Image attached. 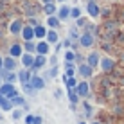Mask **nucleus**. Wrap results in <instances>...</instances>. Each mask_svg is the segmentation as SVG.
<instances>
[{
  "label": "nucleus",
  "mask_w": 124,
  "mask_h": 124,
  "mask_svg": "<svg viewBox=\"0 0 124 124\" xmlns=\"http://www.w3.org/2000/svg\"><path fill=\"white\" fill-rule=\"evenodd\" d=\"M86 63H88L90 67H93V68H95L97 65H101V58H99V54H97V52H90V54L86 56Z\"/></svg>",
  "instance_id": "obj_16"
},
{
  "label": "nucleus",
  "mask_w": 124,
  "mask_h": 124,
  "mask_svg": "<svg viewBox=\"0 0 124 124\" xmlns=\"http://www.w3.org/2000/svg\"><path fill=\"white\" fill-rule=\"evenodd\" d=\"M11 101H13L15 106H25V97L23 95H18V93H16L15 97H11Z\"/></svg>",
  "instance_id": "obj_26"
},
{
  "label": "nucleus",
  "mask_w": 124,
  "mask_h": 124,
  "mask_svg": "<svg viewBox=\"0 0 124 124\" xmlns=\"http://www.w3.org/2000/svg\"><path fill=\"white\" fill-rule=\"evenodd\" d=\"M23 50H25V52H36V43H32V40L31 41H25V43H23Z\"/></svg>",
  "instance_id": "obj_28"
},
{
  "label": "nucleus",
  "mask_w": 124,
  "mask_h": 124,
  "mask_svg": "<svg viewBox=\"0 0 124 124\" xmlns=\"http://www.w3.org/2000/svg\"><path fill=\"white\" fill-rule=\"evenodd\" d=\"M70 13H72V7H68V6H61L58 9V18L61 20H67V18H70Z\"/></svg>",
  "instance_id": "obj_15"
},
{
  "label": "nucleus",
  "mask_w": 124,
  "mask_h": 124,
  "mask_svg": "<svg viewBox=\"0 0 124 124\" xmlns=\"http://www.w3.org/2000/svg\"><path fill=\"white\" fill-rule=\"evenodd\" d=\"M79 43H81V47H92L93 45V34L92 32H83L81 34V38H79Z\"/></svg>",
  "instance_id": "obj_8"
},
{
  "label": "nucleus",
  "mask_w": 124,
  "mask_h": 124,
  "mask_svg": "<svg viewBox=\"0 0 124 124\" xmlns=\"http://www.w3.org/2000/svg\"><path fill=\"white\" fill-rule=\"evenodd\" d=\"M59 23H61V20L58 18V16H47V27H50V29H58L59 27Z\"/></svg>",
  "instance_id": "obj_19"
},
{
  "label": "nucleus",
  "mask_w": 124,
  "mask_h": 124,
  "mask_svg": "<svg viewBox=\"0 0 124 124\" xmlns=\"http://www.w3.org/2000/svg\"><path fill=\"white\" fill-rule=\"evenodd\" d=\"M13 108H15V104H13V101L7 99V97H6V101L0 104V110H2V112H13Z\"/></svg>",
  "instance_id": "obj_24"
},
{
  "label": "nucleus",
  "mask_w": 124,
  "mask_h": 124,
  "mask_svg": "<svg viewBox=\"0 0 124 124\" xmlns=\"http://www.w3.org/2000/svg\"><path fill=\"white\" fill-rule=\"evenodd\" d=\"M63 83H65L67 90H74V88L78 86V79L76 78H65V76H63Z\"/></svg>",
  "instance_id": "obj_20"
},
{
  "label": "nucleus",
  "mask_w": 124,
  "mask_h": 124,
  "mask_svg": "<svg viewBox=\"0 0 124 124\" xmlns=\"http://www.w3.org/2000/svg\"><path fill=\"white\" fill-rule=\"evenodd\" d=\"M22 88H23V92L27 93V95H34V93L38 92L36 88H34L32 85H31V81H29V83H22Z\"/></svg>",
  "instance_id": "obj_25"
},
{
  "label": "nucleus",
  "mask_w": 124,
  "mask_h": 124,
  "mask_svg": "<svg viewBox=\"0 0 124 124\" xmlns=\"http://www.w3.org/2000/svg\"><path fill=\"white\" fill-rule=\"evenodd\" d=\"M16 67H18V63H16V58H13V56L4 58V68H6V70H15Z\"/></svg>",
  "instance_id": "obj_17"
},
{
  "label": "nucleus",
  "mask_w": 124,
  "mask_h": 124,
  "mask_svg": "<svg viewBox=\"0 0 124 124\" xmlns=\"http://www.w3.org/2000/svg\"><path fill=\"white\" fill-rule=\"evenodd\" d=\"M58 32H56V29H50L49 32H47V41H49L50 45H54V43H58Z\"/></svg>",
  "instance_id": "obj_22"
},
{
  "label": "nucleus",
  "mask_w": 124,
  "mask_h": 124,
  "mask_svg": "<svg viewBox=\"0 0 124 124\" xmlns=\"http://www.w3.org/2000/svg\"><path fill=\"white\" fill-rule=\"evenodd\" d=\"M34 117H36V115H32V113H27V115L23 117V122H25V124H32V122H34Z\"/></svg>",
  "instance_id": "obj_34"
},
{
  "label": "nucleus",
  "mask_w": 124,
  "mask_h": 124,
  "mask_svg": "<svg viewBox=\"0 0 124 124\" xmlns=\"http://www.w3.org/2000/svg\"><path fill=\"white\" fill-rule=\"evenodd\" d=\"M22 38H23L25 41H31V40H34V38H36L32 25H23V29H22Z\"/></svg>",
  "instance_id": "obj_7"
},
{
  "label": "nucleus",
  "mask_w": 124,
  "mask_h": 124,
  "mask_svg": "<svg viewBox=\"0 0 124 124\" xmlns=\"http://www.w3.org/2000/svg\"><path fill=\"white\" fill-rule=\"evenodd\" d=\"M47 29L43 27V25H36V27H34V34H36V38L38 40H43V38H47Z\"/></svg>",
  "instance_id": "obj_21"
},
{
  "label": "nucleus",
  "mask_w": 124,
  "mask_h": 124,
  "mask_svg": "<svg viewBox=\"0 0 124 124\" xmlns=\"http://www.w3.org/2000/svg\"><path fill=\"white\" fill-rule=\"evenodd\" d=\"M78 72H79V76H81V78L88 79V78H92V76H93V67H90L88 63H79Z\"/></svg>",
  "instance_id": "obj_3"
},
{
  "label": "nucleus",
  "mask_w": 124,
  "mask_h": 124,
  "mask_svg": "<svg viewBox=\"0 0 124 124\" xmlns=\"http://www.w3.org/2000/svg\"><path fill=\"white\" fill-rule=\"evenodd\" d=\"M41 122H43L41 115H36V117H34V122H32V124H41Z\"/></svg>",
  "instance_id": "obj_39"
},
{
  "label": "nucleus",
  "mask_w": 124,
  "mask_h": 124,
  "mask_svg": "<svg viewBox=\"0 0 124 124\" xmlns=\"http://www.w3.org/2000/svg\"><path fill=\"white\" fill-rule=\"evenodd\" d=\"M31 85H32L34 88H36V90H43V88H45V79L34 74L32 78H31Z\"/></svg>",
  "instance_id": "obj_14"
},
{
  "label": "nucleus",
  "mask_w": 124,
  "mask_h": 124,
  "mask_svg": "<svg viewBox=\"0 0 124 124\" xmlns=\"http://www.w3.org/2000/svg\"><path fill=\"white\" fill-rule=\"evenodd\" d=\"M86 11H88V16H90V18H97V16L101 15V7H99V4H97L95 0H92V2L86 4Z\"/></svg>",
  "instance_id": "obj_2"
},
{
  "label": "nucleus",
  "mask_w": 124,
  "mask_h": 124,
  "mask_svg": "<svg viewBox=\"0 0 124 124\" xmlns=\"http://www.w3.org/2000/svg\"><path fill=\"white\" fill-rule=\"evenodd\" d=\"M2 68H4V58L0 56V70H2Z\"/></svg>",
  "instance_id": "obj_42"
},
{
  "label": "nucleus",
  "mask_w": 124,
  "mask_h": 124,
  "mask_svg": "<svg viewBox=\"0 0 124 124\" xmlns=\"http://www.w3.org/2000/svg\"><path fill=\"white\" fill-rule=\"evenodd\" d=\"M76 23H78V27H86V25H88V20L81 16V18H78V20H76Z\"/></svg>",
  "instance_id": "obj_33"
},
{
  "label": "nucleus",
  "mask_w": 124,
  "mask_h": 124,
  "mask_svg": "<svg viewBox=\"0 0 124 124\" xmlns=\"http://www.w3.org/2000/svg\"><path fill=\"white\" fill-rule=\"evenodd\" d=\"M68 92V101L72 102V104H78L79 102V95L76 93V90H67Z\"/></svg>",
  "instance_id": "obj_29"
},
{
  "label": "nucleus",
  "mask_w": 124,
  "mask_h": 124,
  "mask_svg": "<svg viewBox=\"0 0 124 124\" xmlns=\"http://www.w3.org/2000/svg\"><path fill=\"white\" fill-rule=\"evenodd\" d=\"M4 101H6V95H4V93H2V92H0V104H2V102H4Z\"/></svg>",
  "instance_id": "obj_41"
},
{
  "label": "nucleus",
  "mask_w": 124,
  "mask_h": 124,
  "mask_svg": "<svg viewBox=\"0 0 124 124\" xmlns=\"http://www.w3.org/2000/svg\"><path fill=\"white\" fill-rule=\"evenodd\" d=\"M101 68H102L104 72H112L113 68H115V61H113L112 58H108V56H106V58H101Z\"/></svg>",
  "instance_id": "obj_10"
},
{
  "label": "nucleus",
  "mask_w": 124,
  "mask_h": 124,
  "mask_svg": "<svg viewBox=\"0 0 124 124\" xmlns=\"http://www.w3.org/2000/svg\"><path fill=\"white\" fill-rule=\"evenodd\" d=\"M70 38H72V40H79V34H78V31H76V27L74 29H70Z\"/></svg>",
  "instance_id": "obj_35"
},
{
  "label": "nucleus",
  "mask_w": 124,
  "mask_h": 124,
  "mask_svg": "<svg viewBox=\"0 0 124 124\" xmlns=\"http://www.w3.org/2000/svg\"><path fill=\"white\" fill-rule=\"evenodd\" d=\"M29 25H32V27H36V25H40V23H38V20L34 18V16H31V18H29Z\"/></svg>",
  "instance_id": "obj_37"
},
{
  "label": "nucleus",
  "mask_w": 124,
  "mask_h": 124,
  "mask_svg": "<svg viewBox=\"0 0 124 124\" xmlns=\"http://www.w3.org/2000/svg\"><path fill=\"white\" fill-rule=\"evenodd\" d=\"M43 4H50V2H54V0H41Z\"/></svg>",
  "instance_id": "obj_43"
},
{
  "label": "nucleus",
  "mask_w": 124,
  "mask_h": 124,
  "mask_svg": "<svg viewBox=\"0 0 124 124\" xmlns=\"http://www.w3.org/2000/svg\"><path fill=\"white\" fill-rule=\"evenodd\" d=\"M2 85H4V78L0 76V86H2Z\"/></svg>",
  "instance_id": "obj_44"
},
{
  "label": "nucleus",
  "mask_w": 124,
  "mask_h": 124,
  "mask_svg": "<svg viewBox=\"0 0 124 124\" xmlns=\"http://www.w3.org/2000/svg\"><path fill=\"white\" fill-rule=\"evenodd\" d=\"M74 68H67V72H65V78H74Z\"/></svg>",
  "instance_id": "obj_36"
},
{
  "label": "nucleus",
  "mask_w": 124,
  "mask_h": 124,
  "mask_svg": "<svg viewBox=\"0 0 124 124\" xmlns=\"http://www.w3.org/2000/svg\"><path fill=\"white\" fill-rule=\"evenodd\" d=\"M22 54H23V47L20 45V43H13L9 47V56H13V58H22Z\"/></svg>",
  "instance_id": "obj_13"
},
{
  "label": "nucleus",
  "mask_w": 124,
  "mask_h": 124,
  "mask_svg": "<svg viewBox=\"0 0 124 124\" xmlns=\"http://www.w3.org/2000/svg\"><path fill=\"white\" fill-rule=\"evenodd\" d=\"M32 76H34V72L31 70V68H25L23 67V70L18 72V81H20V83H29Z\"/></svg>",
  "instance_id": "obj_9"
},
{
  "label": "nucleus",
  "mask_w": 124,
  "mask_h": 124,
  "mask_svg": "<svg viewBox=\"0 0 124 124\" xmlns=\"http://www.w3.org/2000/svg\"><path fill=\"white\" fill-rule=\"evenodd\" d=\"M34 54L32 52H23L22 54V65L25 67V68H31L32 65H34Z\"/></svg>",
  "instance_id": "obj_11"
},
{
  "label": "nucleus",
  "mask_w": 124,
  "mask_h": 124,
  "mask_svg": "<svg viewBox=\"0 0 124 124\" xmlns=\"http://www.w3.org/2000/svg\"><path fill=\"white\" fill-rule=\"evenodd\" d=\"M43 11H45V15H47V16H52V15H56V13H58L56 6H54V2L45 4V6H43Z\"/></svg>",
  "instance_id": "obj_23"
},
{
  "label": "nucleus",
  "mask_w": 124,
  "mask_h": 124,
  "mask_svg": "<svg viewBox=\"0 0 124 124\" xmlns=\"http://www.w3.org/2000/svg\"><path fill=\"white\" fill-rule=\"evenodd\" d=\"M49 50H50V43L49 41H43V40H40L36 43V54H49Z\"/></svg>",
  "instance_id": "obj_12"
},
{
  "label": "nucleus",
  "mask_w": 124,
  "mask_h": 124,
  "mask_svg": "<svg viewBox=\"0 0 124 124\" xmlns=\"http://www.w3.org/2000/svg\"><path fill=\"white\" fill-rule=\"evenodd\" d=\"M0 92H2L7 99H11V97H15L16 93H18V90H16V86H15V83H7V81H4V85L0 86Z\"/></svg>",
  "instance_id": "obj_1"
},
{
  "label": "nucleus",
  "mask_w": 124,
  "mask_h": 124,
  "mask_svg": "<svg viewBox=\"0 0 124 124\" xmlns=\"http://www.w3.org/2000/svg\"><path fill=\"white\" fill-rule=\"evenodd\" d=\"M58 72H59L58 65H54V67H50V70H49V74H47V76H49L50 79H54V78H56V76H58Z\"/></svg>",
  "instance_id": "obj_32"
},
{
  "label": "nucleus",
  "mask_w": 124,
  "mask_h": 124,
  "mask_svg": "<svg viewBox=\"0 0 124 124\" xmlns=\"http://www.w3.org/2000/svg\"><path fill=\"white\" fill-rule=\"evenodd\" d=\"M70 18H74V20H78V18H81V7H72V13H70Z\"/></svg>",
  "instance_id": "obj_31"
},
{
  "label": "nucleus",
  "mask_w": 124,
  "mask_h": 124,
  "mask_svg": "<svg viewBox=\"0 0 124 124\" xmlns=\"http://www.w3.org/2000/svg\"><path fill=\"white\" fill-rule=\"evenodd\" d=\"M56 63H58V56H50V65H56Z\"/></svg>",
  "instance_id": "obj_40"
},
{
  "label": "nucleus",
  "mask_w": 124,
  "mask_h": 124,
  "mask_svg": "<svg viewBox=\"0 0 124 124\" xmlns=\"http://www.w3.org/2000/svg\"><path fill=\"white\" fill-rule=\"evenodd\" d=\"M78 124H86V122H83V121H81V122H78Z\"/></svg>",
  "instance_id": "obj_47"
},
{
  "label": "nucleus",
  "mask_w": 124,
  "mask_h": 124,
  "mask_svg": "<svg viewBox=\"0 0 124 124\" xmlns=\"http://www.w3.org/2000/svg\"><path fill=\"white\" fill-rule=\"evenodd\" d=\"M45 65H47V56H45V54H36V58H34V65L31 67V70L38 72L41 67H45Z\"/></svg>",
  "instance_id": "obj_5"
},
{
  "label": "nucleus",
  "mask_w": 124,
  "mask_h": 124,
  "mask_svg": "<svg viewBox=\"0 0 124 124\" xmlns=\"http://www.w3.org/2000/svg\"><path fill=\"white\" fill-rule=\"evenodd\" d=\"M92 124H101V122H99V121H93V122H92Z\"/></svg>",
  "instance_id": "obj_45"
},
{
  "label": "nucleus",
  "mask_w": 124,
  "mask_h": 124,
  "mask_svg": "<svg viewBox=\"0 0 124 124\" xmlns=\"http://www.w3.org/2000/svg\"><path fill=\"white\" fill-rule=\"evenodd\" d=\"M78 59V54L74 50H65V61H76Z\"/></svg>",
  "instance_id": "obj_30"
},
{
  "label": "nucleus",
  "mask_w": 124,
  "mask_h": 124,
  "mask_svg": "<svg viewBox=\"0 0 124 124\" xmlns=\"http://www.w3.org/2000/svg\"><path fill=\"white\" fill-rule=\"evenodd\" d=\"M70 45H72V38H67V40L63 41V47H65V49H68Z\"/></svg>",
  "instance_id": "obj_38"
},
{
  "label": "nucleus",
  "mask_w": 124,
  "mask_h": 124,
  "mask_svg": "<svg viewBox=\"0 0 124 124\" xmlns=\"http://www.w3.org/2000/svg\"><path fill=\"white\" fill-rule=\"evenodd\" d=\"M74 90L79 97H86L88 93H90V85H88L86 81H81V83H78V86H76Z\"/></svg>",
  "instance_id": "obj_6"
},
{
  "label": "nucleus",
  "mask_w": 124,
  "mask_h": 124,
  "mask_svg": "<svg viewBox=\"0 0 124 124\" xmlns=\"http://www.w3.org/2000/svg\"><path fill=\"white\" fill-rule=\"evenodd\" d=\"M22 29H23V22H22V18L13 20L11 25H9V32H11V34H15V36L22 34Z\"/></svg>",
  "instance_id": "obj_4"
},
{
  "label": "nucleus",
  "mask_w": 124,
  "mask_h": 124,
  "mask_svg": "<svg viewBox=\"0 0 124 124\" xmlns=\"http://www.w3.org/2000/svg\"><path fill=\"white\" fill-rule=\"evenodd\" d=\"M23 13L29 16V18H31V16H34V15L38 13V7H36V6H32L31 2H25V4H23Z\"/></svg>",
  "instance_id": "obj_18"
},
{
  "label": "nucleus",
  "mask_w": 124,
  "mask_h": 124,
  "mask_svg": "<svg viewBox=\"0 0 124 124\" xmlns=\"http://www.w3.org/2000/svg\"><path fill=\"white\" fill-rule=\"evenodd\" d=\"M15 121H20L22 117H25L23 115V110H22V106H18V108H13V115H11Z\"/></svg>",
  "instance_id": "obj_27"
},
{
  "label": "nucleus",
  "mask_w": 124,
  "mask_h": 124,
  "mask_svg": "<svg viewBox=\"0 0 124 124\" xmlns=\"http://www.w3.org/2000/svg\"><path fill=\"white\" fill-rule=\"evenodd\" d=\"M56 2H67V0H56Z\"/></svg>",
  "instance_id": "obj_46"
}]
</instances>
